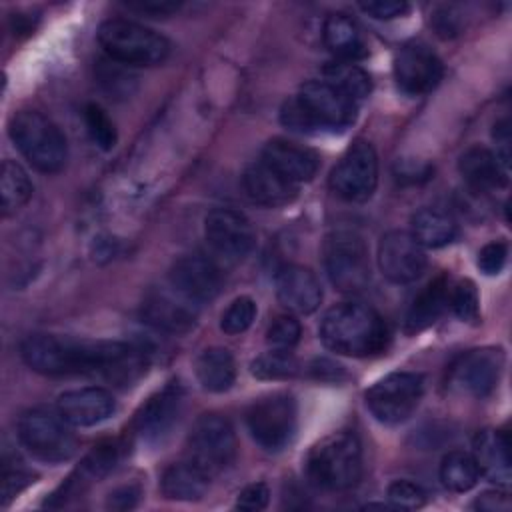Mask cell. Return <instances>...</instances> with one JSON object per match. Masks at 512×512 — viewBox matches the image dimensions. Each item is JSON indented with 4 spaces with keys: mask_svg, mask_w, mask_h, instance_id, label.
<instances>
[{
    "mask_svg": "<svg viewBox=\"0 0 512 512\" xmlns=\"http://www.w3.org/2000/svg\"><path fill=\"white\" fill-rule=\"evenodd\" d=\"M200 306L176 292L172 286L148 292L142 302V318L166 334H186L196 326Z\"/></svg>",
    "mask_w": 512,
    "mask_h": 512,
    "instance_id": "cell-17",
    "label": "cell"
},
{
    "mask_svg": "<svg viewBox=\"0 0 512 512\" xmlns=\"http://www.w3.org/2000/svg\"><path fill=\"white\" fill-rule=\"evenodd\" d=\"M362 474V446L354 432H332L306 458L308 480L324 490H348Z\"/></svg>",
    "mask_w": 512,
    "mask_h": 512,
    "instance_id": "cell-4",
    "label": "cell"
},
{
    "mask_svg": "<svg viewBox=\"0 0 512 512\" xmlns=\"http://www.w3.org/2000/svg\"><path fill=\"white\" fill-rule=\"evenodd\" d=\"M204 238L210 250L224 262H240L256 242L250 220L232 208H214L204 220Z\"/></svg>",
    "mask_w": 512,
    "mask_h": 512,
    "instance_id": "cell-13",
    "label": "cell"
},
{
    "mask_svg": "<svg viewBox=\"0 0 512 512\" xmlns=\"http://www.w3.org/2000/svg\"><path fill=\"white\" fill-rule=\"evenodd\" d=\"M510 506H512V502H510L508 494L500 488L486 490L472 502V508L482 510V512H506V510H510Z\"/></svg>",
    "mask_w": 512,
    "mask_h": 512,
    "instance_id": "cell-44",
    "label": "cell"
},
{
    "mask_svg": "<svg viewBox=\"0 0 512 512\" xmlns=\"http://www.w3.org/2000/svg\"><path fill=\"white\" fill-rule=\"evenodd\" d=\"M188 460L210 478L228 470L236 460V434L220 414L200 416L188 434Z\"/></svg>",
    "mask_w": 512,
    "mask_h": 512,
    "instance_id": "cell-10",
    "label": "cell"
},
{
    "mask_svg": "<svg viewBox=\"0 0 512 512\" xmlns=\"http://www.w3.org/2000/svg\"><path fill=\"white\" fill-rule=\"evenodd\" d=\"M388 500L394 508L400 510H416L422 508L426 502V492L420 484L412 480H394L388 486Z\"/></svg>",
    "mask_w": 512,
    "mask_h": 512,
    "instance_id": "cell-39",
    "label": "cell"
},
{
    "mask_svg": "<svg viewBox=\"0 0 512 512\" xmlns=\"http://www.w3.org/2000/svg\"><path fill=\"white\" fill-rule=\"evenodd\" d=\"M130 10L142 12V14H152V16H166L172 14L180 8V2H170V0H134L126 2Z\"/></svg>",
    "mask_w": 512,
    "mask_h": 512,
    "instance_id": "cell-45",
    "label": "cell"
},
{
    "mask_svg": "<svg viewBox=\"0 0 512 512\" xmlns=\"http://www.w3.org/2000/svg\"><path fill=\"white\" fill-rule=\"evenodd\" d=\"M424 246L406 230H390L378 244V266L394 284H410L426 270Z\"/></svg>",
    "mask_w": 512,
    "mask_h": 512,
    "instance_id": "cell-14",
    "label": "cell"
},
{
    "mask_svg": "<svg viewBox=\"0 0 512 512\" xmlns=\"http://www.w3.org/2000/svg\"><path fill=\"white\" fill-rule=\"evenodd\" d=\"M458 170L464 182L476 192L500 188L508 180V172L502 168L496 154L484 146L468 148L458 160Z\"/></svg>",
    "mask_w": 512,
    "mask_h": 512,
    "instance_id": "cell-25",
    "label": "cell"
},
{
    "mask_svg": "<svg viewBox=\"0 0 512 512\" xmlns=\"http://www.w3.org/2000/svg\"><path fill=\"white\" fill-rule=\"evenodd\" d=\"M440 482L450 492H468L480 478L478 464L472 454L464 450L448 452L440 462Z\"/></svg>",
    "mask_w": 512,
    "mask_h": 512,
    "instance_id": "cell-31",
    "label": "cell"
},
{
    "mask_svg": "<svg viewBox=\"0 0 512 512\" xmlns=\"http://www.w3.org/2000/svg\"><path fill=\"white\" fill-rule=\"evenodd\" d=\"M30 482H34L32 476L22 468L4 470V476H2V504H8L12 498H16V494H20Z\"/></svg>",
    "mask_w": 512,
    "mask_h": 512,
    "instance_id": "cell-43",
    "label": "cell"
},
{
    "mask_svg": "<svg viewBox=\"0 0 512 512\" xmlns=\"http://www.w3.org/2000/svg\"><path fill=\"white\" fill-rule=\"evenodd\" d=\"M442 78V62L432 48L422 42L406 44L394 58V80L408 96L430 92Z\"/></svg>",
    "mask_w": 512,
    "mask_h": 512,
    "instance_id": "cell-18",
    "label": "cell"
},
{
    "mask_svg": "<svg viewBox=\"0 0 512 512\" xmlns=\"http://www.w3.org/2000/svg\"><path fill=\"white\" fill-rule=\"evenodd\" d=\"M84 122L88 128V134L92 142L102 148V150H112L116 146V128L110 116L98 106V104H88L84 108Z\"/></svg>",
    "mask_w": 512,
    "mask_h": 512,
    "instance_id": "cell-35",
    "label": "cell"
},
{
    "mask_svg": "<svg viewBox=\"0 0 512 512\" xmlns=\"http://www.w3.org/2000/svg\"><path fill=\"white\" fill-rule=\"evenodd\" d=\"M506 256H508V246L502 240H494L488 242L486 246H482V250L478 252V268L486 274V276H494L498 274L504 264H506Z\"/></svg>",
    "mask_w": 512,
    "mask_h": 512,
    "instance_id": "cell-40",
    "label": "cell"
},
{
    "mask_svg": "<svg viewBox=\"0 0 512 512\" xmlns=\"http://www.w3.org/2000/svg\"><path fill=\"white\" fill-rule=\"evenodd\" d=\"M388 338L384 318L372 306L360 302H340L320 322L322 344L342 356L364 358L380 354Z\"/></svg>",
    "mask_w": 512,
    "mask_h": 512,
    "instance_id": "cell-3",
    "label": "cell"
},
{
    "mask_svg": "<svg viewBox=\"0 0 512 512\" xmlns=\"http://www.w3.org/2000/svg\"><path fill=\"white\" fill-rule=\"evenodd\" d=\"M296 424V400L284 392H274L256 400L246 412L248 432L266 452H280L286 448L296 434Z\"/></svg>",
    "mask_w": 512,
    "mask_h": 512,
    "instance_id": "cell-9",
    "label": "cell"
},
{
    "mask_svg": "<svg viewBox=\"0 0 512 512\" xmlns=\"http://www.w3.org/2000/svg\"><path fill=\"white\" fill-rule=\"evenodd\" d=\"M494 140H496V158L502 164V168L508 172L510 164V128L508 120H502L494 126Z\"/></svg>",
    "mask_w": 512,
    "mask_h": 512,
    "instance_id": "cell-46",
    "label": "cell"
},
{
    "mask_svg": "<svg viewBox=\"0 0 512 512\" xmlns=\"http://www.w3.org/2000/svg\"><path fill=\"white\" fill-rule=\"evenodd\" d=\"M358 8L376 20H392L408 12V4L398 0H368V2H360Z\"/></svg>",
    "mask_w": 512,
    "mask_h": 512,
    "instance_id": "cell-42",
    "label": "cell"
},
{
    "mask_svg": "<svg viewBox=\"0 0 512 512\" xmlns=\"http://www.w3.org/2000/svg\"><path fill=\"white\" fill-rule=\"evenodd\" d=\"M242 186L248 198L260 206L276 208L292 202L298 194V186L288 182L266 162H252L242 174Z\"/></svg>",
    "mask_w": 512,
    "mask_h": 512,
    "instance_id": "cell-23",
    "label": "cell"
},
{
    "mask_svg": "<svg viewBox=\"0 0 512 512\" xmlns=\"http://www.w3.org/2000/svg\"><path fill=\"white\" fill-rule=\"evenodd\" d=\"M256 318V302L250 296H238L230 302V306L224 310L220 318L222 332L236 336L246 332Z\"/></svg>",
    "mask_w": 512,
    "mask_h": 512,
    "instance_id": "cell-36",
    "label": "cell"
},
{
    "mask_svg": "<svg viewBox=\"0 0 512 512\" xmlns=\"http://www.w3.org/2000/svg\"><path fill=\"white\" fill-rule=\"evenodd\" d=\"M324 268L332 286L340 292H362L370 282V254L360 234L334 230L324 240Z\"/></svg>",
    "mask_w": 512,
    "mask_h": 512,
    "instance_id": "cell-7",
    "label": "cell"
},
{
    "mask_svg": "<svg viewBox=\"0 0 512 512\" xmlns=\"http://www.w3.org/2000/svg\"><path fill=\"white\" fill-rule=\"evenodd\" d=\"M276 296L294 314H312L322 302V288L310 268L290 264L276 274Z\"/></svg>",
    "mask_w": 512,
    "mask_h": 512,
    "instance_id": "cell-22",
    "label": "cell"
},
{
    "mask_svg": "<svg viewBox=\"0 0 512 512\" xmlns=\"http://www.w3.org/2000/svg\"><path fill=\"white\" fill-rule=\"evenodd\" d=\"M450 300V288L446 276L432 280L410 304L406 314V332L414 334L432 326L444 312Z\"/></svg>",
    "mask_w": 512,
    "mask_h": 512,
    "instance_id": "cell-29",
    "label": "cell"
},
{
    "mask_svg": "<svg viewBox=\"0 0 512 512\" xmlns=\"http://www.w3.org/2000/svg\"><path fill=\"white\" fill-rule=\"evenodd\" d=\"M412 236L424 246V248H442L450 244L456 234L458 226L454 218L440 210V208H422L412 216Z\"/></svg>",
    "mask_w": 512,
    "mask_h": 512,
    "instance_id": "cell-30",
    "label": "cell"
},
{
    "mask_svg": "<svg viewBox=\"0 0 512 512\" xmlns=\"http://www.w3.org/2000/svg\"><path fill=\"white\" fill-rule=\"evenodd\" d=\"M474 460L480 474L498 486H508L512 478L510 468V442L502 430H482L474 438Z\"/></svg>",
    "mask_w": 512,
    "mask_h": 512,
    "instance_id": "cell-24",
    "label": "cell"
},
{
    "mask_svg": "<svg viewBox=\"0 0 512 512\" xmlns=\"http://www.w3.org/2000/svg\"><path fill=\"white\" fill-rule=\"evenodd\" d=\"M182 402H184V392L178 382H170L168 386H164L160 392L150 396L148 402L142 404L140 410L136 412V418H134L136 434L148 444L162 442L178 422L182 412Z\"/></svg>",
    "mask_w": 512,
    "mask_h": 512,
    "instance_id": "cell-19",
    "label": "cell"
},
{
    "mask_svg": "<svg viewBox=\"0 0 512 512\" xmlns=\"http://www.w3.org/2000/svg\"><path fill=\"white\" fill-rule=\"evenodd\" d=\"M28 368L44 376L104 374L116 382H130L146 366L144 352L118 340H82L60 334H30L20 344Z\"/></svg>",
    "mask_w": 512,
    "mask_h": 512,
    "instance_id": "cell-1",
    "label": "cell"
},
{
    "mask_svg": "<svg viewBox=\"0 0 512 512\" xmlns=\"http://www.w3.org/2000/svg\"><path fill=\"white\" fill-rule=\"evenodd\" d=\"M32 182L26 174V170L12 162H2V176H0V194H2V212L4 216L14 214L20 210L32 196Z\"/></svg>",
    "mask_w": 512,
    "mask_h": 512,
    "instance_id": "cell-32",
    "label": "cell"
},
{
    "mask_svg": "<svg viewBox=\"0 0 512 512\" xmlns=\"http://www.w3.org/2000/svg\"><path fill=\"white\" fill-rule=\"evenodd\" d=\"M10 138L28 164L38 172L56 174L66 166V136L38 110H18L10 120Z\"/></svg>",
    "mask_w": 512,
    "mask_h": 512,
    "instance_id": "cell-5",
    "label": "cell"
},
{
    "mask_svg": "<svg viewBox=\"0 0 512 512\" xmlns=\"http://www.w3.org/2000/svg\"><path fill=\"white\" fill-rule=\"evenodd\" d=\"M324 46L342 60H356L366 54V42L360 26L348 14L336 12L324 20L322 26Z\"/></svg>",
    "mask_w": 512,
    "mask_h": 512,
    "instance_id": "cell-26",
    "label": "cell"
},
{
    "mask_svg": "<svg viewBox=\"0 0 512 512\" xmlns=\"http://www.w3.org/2000/svg\"><path fill=\"white\" fill-rule=\"evenodd\" d=\"M168 286L202 306L218 296L222 288V272L212 258L188 254L172 264L168 272Z\"/></svg>",
    "mask_w": 512,
    "mask_h": 512,
    "instance_id": "cell-16",
    "label": "cell"
},
{
    "mask_svg": "<svg viewBox=\"0 0 512 512\" xmlns=\"http://www.w3.org/2000/svg\"><path fill=\"white\" fill-rule=\"evenodd\" d=\"M260 160L296 186L312 180L320 164L314 150L286 138H272L270 142H266Z\"/></svg>",
    "mask_w": 512,
    "mask_h": 512,
    "instance_id": "cell-21",
    "label": "cell"
},
{
    "mask_svg": "<svg viewBox=\"0 0 512 512\" xmlns=\"http://www.w3.org/2000/svg\"><path fill=\"white\" fill-rule=\"evenodd\" d=\"M378 184V156L368 140H354L330 172V188L346 202H366Z\"/></svg>",
    "mask_w": 512,
    "mask_h": 512,
    "instance_id": "cell-12",
    "label": "cell"
},
{
    "mask_svg": "<svg viewBox=\"0 0 512 512\" xmlns=\"http://www.w3.org/2000/svg\"><path fill=\"white\" fill-rule=\"evenodd\" d=\"M424 394V378L416 372H392L366 392V406L382 424H400L412 416Z\"/></svg>",
    "mask_w": 512,
    "mask_h": 512,
    "instance_id": "cell-11",
    "label": "cell"
},
{
    "mask_svg": "<svg viewBox=\"0 0 512 512\" xmlns=\"http://www.w3.org/2000/svg\"><path fill=\"white\" fill-rule=\"evenodd\" d=\"M268 500H270L268 486L264 482H254L240 490L236 498V508L256 512V510H264L268 506Z\"/></svg>",
    "mask_w": 512,
    "mask_h": 512,
    "instance_id": "cell-41",
    "label": "cell"
},
{
    "mask_svg": "<svg viewBox=\"0 0 512 512\" xmlns=\"http://www.w3.org/2000/svg\"><path fill=\"white\" fill-rule=\"evenodd\" d=\"M358 104L326 80H310L300 92L284 102L280 120L300 134L342 132L354 124Z\"/></svg>",
    "mask_w": 512,
    "mask_h": 512,
    "instance_id": "cell-2",
    "label": "cell"
},
{
    "mask_svg": "<svg viewBox=\"0 0 512 512\" xmlns=\"http://www.w3.org/2000/svg\"><path fill=\"white\" fill-rule=\"evenodd\" d=\"M252 374L262 380H280V378H290L298 372V362L290 354V350H276L272 348L270 352L258 356L252 362Z\"/></svg>",
    "mask_w": 512,
    "mask_h": 512,
    "instance_id": "cell-34",
    "label": "cell"
},
{
    "mask_svg": "<svg viewBox=\"0 0 512 512\" xmlns=\"http://www.w3.org/2000/svg\"><path fill=\"white\" fill-rule=\"evenodd\" d=\"M324 80L330 82L332 86H336L338 90H342L346 96H350L356 104L360 100H364L370 90H372V80L368 76L366 70H362L360 66L342 60V62H332L324 68Z\"/></svg>",
    "mask_w": 512,
    "mask_h": 512,
    "instance_id": "cell-33",
    "label": "cell"
},
{
    "mask_svg": "<svg viewBox=\"0 0 512 512\" xmlns=\"http://www.w3.org/2000/svg\"><path fill=\"white\" fill-rule=\"evenodd\" d=\"M196 378L206 392H226L236 378V362L228 348L212 346L200 352L194 364Z\"/></svg>",
    "mask_w": 512,
    "mask_h": 512,
    "instance_id": "cell-28",
    "label": "cell"
},
{
    "mask_svg": "<svg viewBox=\"0 0 512 512\" xmlns=\"http://www.w3.org/2000/svg\"><path fill=\"white\" fill-rule=\"evenodd\" d=\"M394 174L402 182H418V180H426L430 176V166L414 162V160H402L396 164Z\"/></svg>",
    "mask_w": 512,
    "mask_h": 512,
    "instance_id": "cell-47",
    "label": "cell"
},
{
    "mask_svg": "<svg viewBox=\"0 0 512 512\" xmlns=\"http://www.w3.org/2000/svg\"><path fill=\"white\" fill-rule=\"evenodd\" d=\"M504 368L500 348H478L460 356L450 370V386L474 398H486L498 384Z\"/></svg>",
    "mask_w": 512,
    "mask_h": 512,
    "instance_id": "cell-15",
    "label": "cell"
},
{
    "mask_svg": "<svg viewBox=\"0 0 512 512\" xmlns=\"http://www.w3.org/2000/svg\"><path fill=\"white\" fill-rule=\"evenodd\" d=\"M210 484V476L200 470L194 462H176L170 464L160 478V490L168 500L192 502L200 500Z\"/></svg>",
    "mask_w": 512,
    "mask_h": 512,
    "instance_id": "cell-27",
    "label": "cell"
},
{
    "mask_svg": "<svg viewBox=\"0 0 512 512\" xmlns=\"http://www.w3.org/2000/svg\"><path fill=\"white\" fill-rule=\"evenodd\" d=\"M116 410L114 396L98 386L68 390L58 396L56 412L70 424L78 428L96 426L108 420Z\"/></svg>",
    "mask_w": 512,
    "mask_h": 512,
    "instance_id": "cell-20",
    "label": "cell"
},
{
    "mask_svg": "<svg viewBox=\"0 0 512 512\" xmlns=\"http://www.w3.org/2000/svg\"><path fill=\"white\" fill-rule=\"evenodd\" d=\"M138 496H140V490L136 486H122V488H116L114 492H110L108 496V508H114V510H128V508H134L136 502H138Z\"/></svg>",
    "mask_w": 512,
    "mask_h": 512,
    "instance_id": "cell-48",
    "label": "cell"
},
{
    "mask_svg": "<svg viewBox=\"0 0 512 512\" xmlns=\"http://www.w3.org/2000/svg\"><path fill=\"white\" fill-rule=\"evenodd\" d=\"M98 42L110 60L124 66H158L170 54L166 36L126 18L102 22Z\"/></svg>",
    "mask_w": 512,
    "mask_h": 512,
    "instance_id": "cell-6",
    "label": "cell"
},
{
    "mask_svg": "<svg viewBox=\"0 0 512 512\" xmlns=\"http://www.w3.org/2000/svg\"><path fill=\"white\" fill-rule=\"evenodd\" d=\"M448 304L452 306L454 314L462 322H478L480 318V298L476 284L472 280H460L452 290H450V300Z\"/></svg>",
    "mask_w": 512,
    "mask_h": 512,
    "instance_id": "cell-37",
    "label": "cell"
},
{
    "mask_svg": "<svg viewBox=\"0 0 512 512\" xmlns=\"http://www.w3.org/2000/svg\"><path fill=\"white\" fill-rule=\"evenodd\" d=\"M434 28H436V32H438L442 38H450V36L458 34V20H456V16L450 14L448 8H444V10L436 12V16H434Z\"/></svg>",
    "mask_w": 512,
    "mask_h": 512,
    "instance_id": "cell-49",
    "label": "cell"
},
{
    "mask_svg": "<svg viewBox=\"0 0 512 512\" xmlns=\"http://www.w3.org/2000/svg\"><path fill=\"white\" fill-rule=\"evenodd\" d=\"M70 424L52 410L32 408L18 420L20 444L38 460L48 464L66 462L76 452V438L68 428Z\"/></svg>",
    "mask_w": 512,
    "mask_h": 512,
    "instance_id": "cell-8",
    "label": "cell"
},
{
    "mask_svg": "<svg viewBox=\"0 0 512 512\" xmlns=\"http://www.w3.org/2000/svg\"><path fill=\"white\" fill-rule=\"evenodd\" d=\"M302 328L294 316L282 314L266 330V342L276 350H292L300 340Z\"/></svg>",
    "mask_w": 512,
    "mask_h": 512,
    "instance_id": "cell-38",
    "label": "cell"
}]
</instances>
